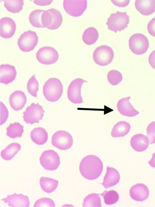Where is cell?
I'll use <instances>...</instances> for the list:
<instances>
[{"mask_svg": "<svg viewBox=\"0 0 155 207\" xmlns=\"http://www.w3.org/2000/svg\"><path fill=\"white\" fill-rule=\"evenodd\" d=\"M103 168V163L97 156L88 155L81 160L79 165L81 174L89 180L97 179L101 174Z\"/></svg>", "mask_w": 155, "mask_h": 207, "instance_id": "6da1fadb", "label": "cell"}, {"mask_svg": "<svg viewBox=\"0 0 155 207\" xmlns=\"http://www.w3.org/2000/svg\"><path fill=\"white\" fill-rule=\"evenodd\" d=\"M63 91V84L59 79L50 78L45 83L43 87V94L48 101L54 102L61 97Z\"/></svg>", "mask_w": 155, "mask_h": 207, "instance_id": "7a4b0ae2", "label": "cell"}, {"mask_svg": "<svg viewBox=\"0 0 155 207\" xmlns=\"http://www.w3.org/2000/svg\"><path fill=\"white\" fill-rule=\"evenodd\" d=\"M129 20V16L126 12L117 11L116 13L111 14L106 24L108 29L116 33L127 27Z\"/></svg>", "mask_w": 155, "mask_h": 207, "instance_id": "3957f363", "label": "cell"}, {"mask_svg": "<svg viewBox=\"0 0 155 207\" xmlns=\"http://www.w3.org/2000/svg\"><path fill=\"white\" fill-rule=\"evenodd\" d=\"M63 18L61 13L54 8L45 11L42 16V22L44 28L50 30L58 29L61 25Z\"/></svg>", "mask_w": 155, "mask_h": 207, "instance_id": "277c9868", "label": "cell"}, {"mask_svg": "<svg viewBox=\"0 0 155 207\" xmlns=\"http://www.w3.org/2000/svg\"><path fill=\"white\" fill-rule=\"evenodd\" d=\"M129 48L134 54L140 55L144 54L149 46V42L147 37L141 33L132 35L129 40Z\"/></svg>", "mask_w": 155, "mask_h": 207, "instance_id": "5b68a950", "label": "cell"}, {"mask_svg": "<svg viewBox=\"0 0 155 207\" xmlns=\"http://www.w3.org/2000/svg\"><path fill=\"white\" fill-rule=\"evenodd\" d=\"M114 57V53L111 47L102 45L97 47L93 54V58L97 64L105 66L110 64Z\"/></svg>", "mask_w": 155, "mask_h": 207, "instance_id": "8992f818", "label": "cell"}, {"mask_svg": "<svg viewBox=\"0 0 155 207\" xmlns=\"http://www.w3.org/2000/svg\"><path fill=\"white\" fill-rule=\"evenodd\" d=\"M38 37L36 33L33 31L28 30L24 32L20 36L17 45L22 51L28 52L32 51L37 44Z\"/></svg>", "mask_w": 155, "mask_h": 207, "instance_id": "52a82bcc", "label": "cell"}, {"mask_svg": "<svg viewBox=\"0 0 155 207\" xmlns=\"http://www.w3.org/2000/svg\"><path fill=\"white\" fill-rule=\"evenodd\" d=\"M40 163L45 169L53 171L57 169L60 164V159L58 153L54 150L44 151L40 158Z\"/></svg>", "mask_w": 155, "mask_h": 207, "instance_id": "ba28073f", "label": "cell"}, {"mask_svg": "<svg viewBox=\"0 0 155 207\" xmlns=\"http://www.w3.org/2000/svg\"><path fill=\"white\" fill-rule=\"evenodd\" d=\"M72 135L68 132L60 130L55 132L52 137V145L57 148L65 150L70 148L73 144Z\"/></svg>", "mask_w": 155, "mask_h": 207, "instance_id": "9c48e42d", "label": "cell"}, {"mask_svg": "<svg viewBox=\"0 0 155 207\" xmlns=\"http://www.w3.org/2000/svg\"><path fill=\"white\" fill-rule=\"evenodd\" d=\"M45 112L42 106L38 103H32L23 113L24 121L27 124L39 123V121L42 120Z\"/></svg>", "mask_w": 155, "mask_h": 207, "instance_id": "30bf717a", "label": "cell"}, {"mask_svg": "<svg viewBox=\"0 0 155 207\" xmlns=\"http://www.w3.org/2000/svg\"><path fill=\"white\" fill-rule=\"evenodd\" d=\"M36 58L42 64L50 65L55 63L58 60L59 55L54 48L46 46L40 48L36 54Z\"/></svg>", "mask_w": 155, "mask_h": 207, "instance_id": "8fae6325", "label": "cell"}, {"mask_svg": "<svg viewBox=\"0 0 155 207\" xmlns=\"http://www.w3.org/2000/svg\"><path fill=\"white\" fill-rule=\"evenodd\" d=\"M63 7L66 12L71 16L78 17L81 15L86 9V0H64Z\"/></svg>", "mask_w": 155, "mask_h": 207, "instance_id": "7c38bea8", "label": "cell"}, {"mask_svg": "<svg viewBox=\"0 0 155 207\" xmlns=\"http://www.w3.org/2000/svg\"><path fill=\"white\" fill-rule=\"evenodd\" d=\"M87 81L81 78H77L70 84L67 90V96L69 100L75 104H80L83 102L81 95L82 85Z\"/></svg>", "mask_w": 155, "mask_h": 207, "instance_id": "4fadbf2b", "label": "cell"}, {"mask_svg": "<svg viewBox=\"0 0 155 207\" xmlns=\"http://www.w3.org/2000/svg\"><path fill=\"white\" fill-rule=\"evenodd\" d=\"M4 203H7L9 206L12 207H28L30 205L29 198L22 194L16 193L8 195L6 198L2 199Z\"/></svg>", "mask_w": 155, "mask_h": 207, "instance_id": "5bb4252c", "label": "cell"}, {"mask_svg": "<svg viewBox=\"0 0 155 207\" xmlns=\"http://www.w3.org/2000/svg\"><path fill=\"white\" fill-rule=\"evenodd\" d=\"M16 30V24L13 20L9 17L0 19V36L5 39L9 38L14 35Z\"/></svg>", "mask_w": 155, "mask_h": 207, "instance_id": "9a60e30c", "label": "cell"}, {"mask_svg": "<svg viewBox=\"0 0 155 207\" xmlns=\"http://www.w3.org/2000/svg\"><path fill=\"white\" fill-rule=\"evenodd\" d=\"M149 190L147 186L143 183L137 184L133 186L129 190V195L134 200L143 201L149 195Z\"/></svg>", "mask_w": 155, "mask_h": 207, "instance_id": "2e32d148", "label": "cell"}, {"mask_svg": "<svg viewBox=\"0 0 155 207\" xmlns=\"http://www.w3.org/2000/svg\"><path fill=\"white\" fill-rule=\"evenodd\" d=\"M130 96L119 100L117 104L119 112L124 116L133 117L139 113V112L134 108L129 102Z\"/></svg>", "mask_w": 155, "mask_h": 207, "instance_id": "e0dca14e", "label": "cell"}, {"mask_svg": "<svg viewBox=\"0 0 155 207\" xmlns=\"http://www.w3.org/2000/svg\"><path fill=\"white\" fill-rule=\"evenodd\" d=\"M17 73L15 67L8 64L0 65V82L8 84L15 79Z\"/></svg>", "mask_w": 155, "mask_h": 207, "instance_id": "ac0fdd59", "label": "cell"}, {"mask_svg": "<svg viewBox=\"0 0 155 207\" xmlns=\"http://www.w3.org/2000/svg\"><path fill=\"white\" fill-rule=\"evenodd\" d=\"M27 98L24 93L20 90L13 92L9 98L10 105L15 110L18 111L22 109L25 105Z\"/></svg>", "mask_w": 155, "mask_h": 207, "instance_id": "d6986e66", "label": "cell"}, {"mask_svg": "<svg viewBox=\"0 0 155 207\" xmlns=\"http://www.w3.org/2000/svg\"><path fill=\"white\" fill-rule=\"evenodd\" d=\"M149 143L148 137L142 134L133 136L130 140V144L133 149L138 152H142L148 148Z\"/></svg>", "mask_w": 155, "mask_h": 207, "instance_id": "ffe728a7", "label": "cell"}, {"mask_svg": "<svg viewBox=\"0 0 155 207\" xmlns=\"http://www.w3.org/2000/svg\"><path fill=\"white\" fill-rule=\"evenodd\" d=\"M120 179V175L118 171L115 168L108 166L102 184L107 189L117 184Z\"/></svg>", "mask_w": 155, "mask_h": 207, "instance_id": "44dd1931", "label": "cell"}, {"mask_svg": "<svg viewBox=\"0 0 155 207\" xmlns=\"http://www.w3.org/2000/svg\"><path fill=\"white\" fill-rule=\"evenodd\" d=\"M135 6L141 14L148 16L155 11V0H136Z\"/></svg>", "mask_w": 155, "mask_h": 207, "instance_id": "7402d4cb", "label": "cell"}, {"mask_svg": "<svg viewBox=\"0 0 155 207\" xmlns=\"http://www.w3.org/2000/svg\"><path fill=\"white\" fill-rule=\"evenodd\" d=\"M32 141L38 145H43L47 142L48 134L45 130L41 127L34 128L30 135Z\"/></svg>", "mask_w": 155, "mask_h": 207, "instance_id": "603a6c76", "label": "cell"}, {"mask_svg": "<svg viewBox=\"0 0 155 207\" xmlns=\"http://www.w3.org/2000/svg\"><path fill=\"white\" fill-rule=\"evenodd\" d=\"M130 127V124L126 122H119L113 127L111 136L114 137H124L129 132Z\"/></svg>", "mask_w": 155, "mask_h": 207, "instance_id": "cb8c5ba5", "label": "cell"}, {"mask_svg": "<svg viewBox=\"0 0 155 207\" xmlns=\"http://www.w3.org/2000/svg\"><path fill=\"white\" fill-rule=\"evenodd\" d=\"M21 148V145L18 143H11L1 151V156L6 161L10 160L14 157Z\"/></svg>", "mask_w": 155, "mask_h": 207, "instance_id": "d4e9b609", "label": "cell"}, {"mask_svg": "<svg viewBox=\"0 0 155 207\" xmlns=\"http://www.w3.org/2000/svg\"><path fill=\"white\" fill-rule=\"evenodd\" d=\"M58 181L49 178L42 177L40 180L41 188L45 192L50 193L54 191L58 185Z\"/></svg>", "mask_w": 155, "mask_h": 207, "instance_id": "484cf974", "label": "cell"}, {"mask_svg": "<svg viewBox=\"0 0 155 207\" xmlns=\"http://www.w3.org/2000/svg\"><path fill=\"white\" fill-rule=\"evenodd\" d=\"M99 34L97 30L93 27H89L84 31L82 36L84 43L88 45L94 44L97 40Z\"/></svg>", "mask_w": 155, "mask_h": 207, "instance_id": "4316f807", "label": "cell"}, {"mask_svg": "<svg viewBox=\"0 0 155 207\" xmlns=\"http://www.w3.org/2000/svg\"><path fill=\"white\" fill-rule=\"evenodd\" d=\"M24 127L19 123L15 122L7 128V135L12 138L21 137L24 131Z\"/></svg>", "mask_w": 155, "mask_h": 207, "instance_id": "83f0119b", "label": "cell"}, {"mask_svg": "<svg viewBox=\"0 0 155 207\" xmlns=\"http://www.w3.org/2000/svg\"><path fill=\"white\" fill-rule=\"evenodd\" d=\"M45 11L44 10L36 9L30 13L29 20L32 26L37 28H44L42 22V16Z\"/></svg>", "mask_w": 155, "mask_h": 207, "instance_id": "f1b7e54d", "label": "cell"}, {"mask_svg": "<svg viewBox=\"0 0 155 207\" xmlns=\"http://www.w3.org/2000/svg\"><path fill=\"white\" fill-rule=\"evenodd\" d=\"M4 6L8 11L13 13L19 12L23 9V0H4Z\"/></svg>", "mask_w": 155, "mask_h": 207, "instance_id": "f546056e", "label": "cell"}, {"mask_svg": "<svg viewBox=\"0 0 155 207\" xmlns=\"http://www.w3.org/2000/svg\"><path fill=\"white\" fill-rule=\"evenodd\" d=\"M83 206L101 207L102 206L99 194L94 193L88 195L84 200Z\"/></svg>", "mask_w": 155, "mask_h": 207, "instance_id": "4dcf8cb0", "label": "cell"}, {"mask_svg": "<svg viewBox=\"0 0 155 207\" xmlns=\"http://www.w3.org/2000/svg\"><path fill=\"white\" fill-rule=\"evenodd\" d=\"M101 195L103 197L105 204L108 205L115 204L119 199V195L115 190H105Z\"/></svg>", "mask_w": 155, "mask_h": 207, "instance_id": "1f68e13d", "label": "cell"}, {"mask_svg": "<svg viewBox=\"0 0 155 207\" xmlns=\"http://www.w3.org/2000/svg\"><path fill=\"white\" fill-rule=\"evenodd\" d=\"M107 78L110 84L113 85H116L122 81L123 76L120 72L113 70L110 71L108 73Z\"/></svg>", "mask_w": 155, "mask_h": 207, "instance_id": "d6a6232c", "label": "cell"}, {"mask_svg": "<svg viewBox=\"0 0 155 207\" xmlns=\"http://www.w3.org/2000/svg\"><path fill=\"white\" fill-rule=\"evenodd\" d=\"M39 86L38 82L34 75L30 78L27 83V88L28 92L32 96L37 98Z\"/></svg>", "mask_w": 155, "mask_h": 207, "instance_id": "836d02e7", "label": "cell"}, {"mask_svg": "<svg viewBox=\"0 0 155 207\" xmlns=\"http://www.w3.org/2000/svg\"><path fill=\"white\" fill-rule=\"evenodd\" d=\"M34 207H54L55 205L54 201L51 199L48 198H43L37 200L35 202Z\"/></svg>", "mask_w": 155, "mask_h": 207, "instance_id": "e575fe53", "label": "cell"}, {"mask_svg": "<svg viewBox=\"0 0 155 207\" xmlns=\"http://www.w3.org/2000/svg\"><path fill=\"white\" fill-rule=\"evenodd\" d=\"M147 135L149 139L150 142L152 144L155 143V121L150 123L148 126Z\"/></svg>", "mask_w": 155, "mask_h": 207, "instance_id": "d590c367", "label": "cell"}, {"mask_svg": "<svg viewBox=\"0 0 155 207\" xmlns=\"http://www.w3.org/2000/svg\"><path fill=\"white\" fill-rule=\"evenodd\" d=\"M1 105L0 125L3 124L7 120L8 116V112L5 105L1 102Z\"/></svg>", "mask_w": 155, "mask_h": 207, "instance_id": "8d00e7d4", "label": "cell"}, {"mask_svg": "<svg viewBox=\"0 0 155 207\" xmlns=\"http://www.w3.org/2000/svg\"><path fill=\"white\" fill-rule=\"evenodd\" d=\"M147 30L150 35L155 37V17L152 18L148 23Z\"/></svg>", "mask_w": 155, "mask_h": 207, "instance_id": "74e56055", "label": "cell"}, {"mask_svg": "<svg viewBox=\"0 0 155 207\" xmlns=\"http://www.w3.org/2000/svg\"><path fill=\"white\" fill-rule=\"evenodd\" d=\"M111 1L115 5L121 7L126 6L130 2V0H111Z\"/></svg>", "mask_w": 155, "mask_h": 207, "instance_id": "f35d334b", "label": "cell"}, {"mask_svg": "<svg viewBox=\"0 0 155 207\" xmlns=\"http://www.w3.org/2000/svg\"><path fill=\"white\" fill-rule=\"evenodd\" d=\"M148 60L150 66L155 70V50L150 54Z\"/></svg>", "mask_w": 155, "mask_h": 207, "instance_id": "ab89813d", "label": "cell"}, {"mask_svg": "<svg viewBox=\"0 0 155 207\" xmlns=\"http://www.w3.org/2000/svg\"><path fill=\"white\" fill-rule=\"evenodd\" d=\"M53 0H33V2L36 4L40 6H45L49 5Z\"/></svg>", "mask_w": 155, "mask_h": 207, "instance_id": "60d3db41", "label": "cell"}, {"mask_svg": "<svg viewBox=\"0 0 155 207\" xmlns=\"http://www.w3.org/2000/svg\"><path fill=\"white\" fill-rule=\"evenodd\" d=\"M148 163L151 167L155 168V153L152 154V159L148 162Z\"/></svg>", "mask_w": 155, "mask_h": 207, "instance_id": "b9f144b4", "label": "cell"}]
</instances>
